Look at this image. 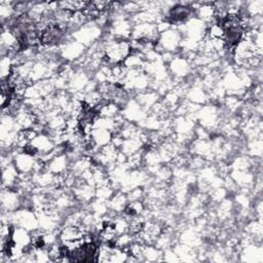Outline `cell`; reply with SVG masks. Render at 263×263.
<instances>
[{
	"mask_svg": "<svg viewBox=\"0 0 263 263\" xmlns=\"http://www.w3.org/2000/svg\"><path fill=\"white\" fill-rule=\"evenodd\" d=\"M183 35L176 27H171L168 30L159 34L155 43V50L160 54L164 51L177 53L180 51Z\"/></svg>",
	"mask_w": 263,
	"mask_h": 263,
	"instance_id": "cell-1",
	"label": "cell"
},
{
	"mask_svg": "<svg viewBox=\"0 0 263 263\" xmlns=\"http://www.w3.org/2000/svg\"><path fill=\"white\" fill-rule=\"evenodd\" d=\"M103 36V30L97 26L93 22L86 23L81 28L71 33L72 39L84 45L86 48L101 40Z\"/></svg>",
	"mask_w": 263,
	"mask_h": 263,
	"instance_id": "cell-2",
	"label": "cell"
},
{
	"mask_svg": "<svg viewBox=\"0 0 263 263\" xmlns=\"http://www.w3.org/2000/svg\"><path fill=\"white\" fill-rule=\"evenodd\" d=\"M10 223L13 226L26 228L30 231L38 229V218L32 209L21 208L14 212L9 213Z\"/></svg>",
	"mask_w": 263,
	"mask_h": 263,
	"instance_id": "cell-3",
	"label": "cell"
},
{
	"mask_svg": "<svg viewBox=\"0 0 263 263\" xmlns=\"http://www.w3.org/2000/svg\"><path fill=\"white\" fill-rule=\"evenodd\" d=\"M166 66L170 75L178 80H185L193 70L191 62L182 54H175Z\"/></svg>",
	"mask_w": 263,
	"mask_h": 263,
	"instance_id": "cell-4",
	"label": "cell"
},
{
	"mask_svg": "<svg viewBox=\"0 0 263 263\" xmlns=\"http://www.w3.org/2000/svg\"><path fill=\"white\" fill-rule=\"evenodd\" d=\"M86 52V47L76 40L70 38L60 45V57L66 63H75Z\"/></svg>",
	"mask_w": 263,
	"mask_h": 263,
	"instance_id": "cell-5",
	"label": "cell"
},
{
	"mask_svg": "<svg viewBox=\"0 0 263 263\" xmlns=\"http://www.w3.org/2000/svg\"><path fill=\"white\" fill-rule=\"evenodd\" d=\"M75 199L80 203V204H87L89 203L96 196V187L78 178L77 177V182L75 184V186L71 189Z\"/></svg>",
	"mask_w": 263,
	"mask_h": 263,
	"instance_id": "cell-6",
	"label": "cell"
},
{
	"mask_svg": "<svg viewBox=\"0 0 263 263\" xmlns=\"http://www.w3.org/2000/svg\"><path fill=\"white\" fill-rule=\"evenodd\" d=\"M22 206V195L14 188H2L1 211L6 213L14 212Z\"/></svg>",
	"mask_w": 263,
	"mask_h": 263,
	"instance_id": "cell-7",
	"label": "cell"
},
{
	"mask_svg": "<svg viewBox=\"0 0 263 263\" xmlns=\"http://www.w3.org/2000/svg\"><path fill=\"white\" fill-rule=\"evenodd\" d=\"M121 114L125 120L139 124L147 116L148 112L135 99H129L121 108Z\"/></svg>",
	"mask_w": 263,
	"mask_h": 263,
	"instance_id": "cell-8",
	"label": "cell"
},
{
	"mask_svg": "<svg viewBox=\"0 0 263 263\" xmlns=\"http://www.w3.org/2000/svg\"><path fill=\"white\" fill-rule=\"evenodd\" d=\"M37 157L23 150L13 153V164L20 174H33Z\"/></svg>",
	"mask_w": 263,
	"mask_h": 263,
	"instance_id": "cell-9",
	"label": "cell"
},
{
	"mask_svg": "<svg viewBox=\"0 0 263 263\" xmlns=\"http://www.w3.org/2000/svg\"><path fill=\"white\" fill-rule=\"evenodd\" d=\"M36 152V156H42L51 152L55 148V144L46 133H40L30 143Z\"/></svg>",
	"mask_w": 263,
	"mask_h": 263,
	"instance_id": "cell-10",
	"label": "cell"
},
{
	"mask_svg": "<svg viewBox=\"0 0 263 263\" xmlns=\"http://www.w3.org/2000/svg\"><path fill=\"white\" fill-rule=\"evenodd\" d=\"M84 232L78 226L73 225H62L59 230V240L63 245L79 240L83 237Z\"/></svg>",
	"mask_w": 263,
	"mask_h": 263,
	"instance_id": "cell-11",
	"label": "cell"
},
{
	"mask_svg": "<svg viewBox=\"0 0 263 263\" xmlns=\"http://www.w3.org/2000/svg\"><path fill=\"white\" fill-rule=\"evenodd\" d=\"M160 96L155 90L148 88L146 90L137 92L135 95V100L149 113L151 108L160 100Z\"/></svg>",
	"mask_w": 263,
	"mask_h": 263,
	"instance_id": "cell-12",
	"label": "cell"
},
{
	"mask_svg": "<svg viewBox=\"0 0 263 263\" xmlns=\"http://www.w3.org/2000/svg\"><path fill=\"white\" fill-rule=\"evenodd\" d=\"M70 162L71 161H70L68 155L66 153H62V154H59V155H55L54 157H52L46 163V168L54 175L63 174V173H66L67 171H69Z\"/></svg>",
	"mask_w": 263,
	"mask_h": 263,
	"instance_id": "cell-13",
	"label": "cell"
},
{
	"mask_svg": "<svg viewBox=\"0 0 263 263\" xmlns=\"http://www.w3.org/2000/svg\"><path fill=\"white\" fill-rule=\"evenodd\" d=\"M11 239L16 246L27 250L31 247L32 232L26 228L14 226L11 234Z\"/></svg>",
	"mask_w": 263,
	"mask_h": 263,
	"instance_id": "cell-14",
	"label": "cell"
},
{
	"mask_svg": "<svg viewBox=\"0 0 263 263\" xmlns=\"http://www.w3.org/2000/svg\"><path fill=\"white\" fill-rule=\"evenodd\" d=\"M127 203H128V200H127L126 193L121 190H116L112 195V197L108 200L109 210L116 214H121L127 206Z\"/></svg>",
	"mask_w": 263,
	"mask_h": 263,
	"instance_id": "cell-15",
	"label": "cell"
},
{
	"mask_svg": "<svg viewBox=\"0 0 263 263\" xmlns=\"http://www.w3.org/2000/svg\"><path fill=\"white\" fill-rule=\"evenodd\" d=\"M20 177V172L13 163L2 168V188H13Z\"/></svg>",
	"mask_w": 263,
	"mask_h": 263,
	"instance_id": "cell-16",
	"label": "cell"
},
{
	"mask_svg": "<svg viewBox=\"0 0 263 263\" xmlns=\"http://www.w3.org/2000/svg\"><path fill=\"white\" fill-rule=\"evenodd\" d=\"M90 136H91L92 141L95 142V144L99 148L110 144L111 143V139H112V133L110 130H108V129H105V128L93 127Z\"/></svg>",
	"mask_w": 263,
	"mask_h": 263,
	"instance_id": "cell-17",
	"label": "cell"
},
{
	"mask_svg": "<svg viewBox=\"0 0 263 263\" xmlns=\"http://www.w3.org/2000/svg\"><path fill=\"white\" fill-rule=\"evenodd\" d=\"M246 154L251 158H261L263 152V143L262 139H250L247 141L246 145Z\"/></svg>",
	"mask_w": 263,
	"mask_h": 263,
	"instance_id": "cell-18",
	"label": "cell"
},
{
	"mask_svg": "<svg viewBox=\"0 0 263 263\" xmlns=\"http://www.w3.org/2000/svg\"><path fill=\"white\" fill-rule=\"evenodd\" d=\"M143 148H144L143 142L139 138H133V139H124L119 150L123 152L126 156H129L134 153L139 152Z\"/></svg>",
	"mask_w": 263,
	"mask_h": 263,
	"instance_id": "cell-19",
	"label": "cell"
},
{
	"mask_svg": "<svg viewBox=\"0 0 263 263\" xmlns=\"http://www.w3.org/2000/svg\"><path fill=\"white\" fill-rule=\"evenodd\" d=\"M98 114L105 118L114 119L121 114V108L113 102H105L99 109Z\"/></svg>",
	"mask_w": 263,
	"mask_h": 263,
	"instance_id": "cell-20",
	"label": "cell"
},
{
	"mask_svg": "<svg viewBox=\"0 0 263 263\" xmlns=\"http://www.w3.org/2000/svg\"><path fill=\"white\" fill-rule=\"evenodd\" d=\"M163 252L155 245H144L143 248V261L158 262L162 260Z\"/></svg>",
	"mask_w": 263,
	"mask_h": 263,
	"instance_id": "cell-21",
	"label": "cell"
},
{
	"mask_svg": "<svg viewBox=\"0 0 263 263\" xmlns=\"http://www.w3.org/2000/svg\"><path fill=\"white\" fill-rule=\"evenodd\" d=\"M116 191V189L114 188V186L112 185L111 182L100 185L98 187H96V196L95 198L104 200V201H108L112 195L114 194V192Z\"/></svg>",
	"mask_w": 263,
	"mask_h": 263,
	"instance_id": "cell-22",
	"label": "cell"
},
{
	"mask_svg": "<svg viewBox=\"0 0 263 263\" xmlns=\"http://www.w3.org/2000/svg\"><path fill=\"white\" fill-rule=\"evenodd\" d=\"M243 10L249 16H261L263 14V1L255 0L245 2Z\"/></svg>",
	"mask_w": 263,
	"mask_h": 263,
	"instance_id": "cell-23",
	"label": "cell"
},
{
	"mask_svg": "<svg viewBox=\"0 0 263 263\" xmlns=\"http://www.w3.org/2000/svg\"><path fill=\"white\" fill-rule=\"evenodd\" d=\"M145 195V190L144 187H136L129 191L126 192L127 200L128 202L130 201H137V200H143Z\"/></svg>",
	"mask_w": 263,
	"mask_h": 263,
	"instance_id": "cell-24",
	"label": "cell"
}]
</instances>
